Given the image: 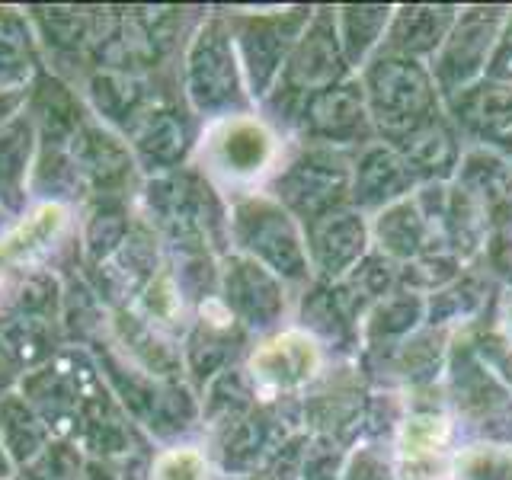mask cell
Wrapping results in <instances>:
<instances>
[{
    "label": "cell",
    "mask_w": 512,
    "mask_h": 480,
    "mask_svg": "<svg viewBox=\"0 0 512 480\" xmlns=\"http://www.w3.org/2000/svg\"><path fill=\"white\" fill-rule=\"evenodd\" d=\"M52 439H55L52 429H48L42 416L32 410V404L20 394V388L0 400V442H4V452L16 471L26 468Z\"/></svg>",
    "instance_id": "cell-10"
},
{
    "label": "cell",
    "mask_w": 512,
    "mask_h": 480,
    "mask_svg": "<svg viewBox=\"0 0 512 480\" xmlns=\"http://www.w3.org/2000/svg\"><path fill=\"white\" fill-rule=\"evenodd\" d=\"M196 157L208 183L244 192L272 173L279 141L266 122L253 116H218L205 125Z\"/></svg>",
    "instance_id": "cell-1"
},
{
    "label": "cell",
    "mask_w": 512,
    "mask_h": 480,
    "mask_svg": "<svg viewBox=\"0 0 512 480\" xmlns=\"http://www.w3.org/2000/svg\"><path fill=\"white\" fill-rule=\"evenodd\" d=\"M36 148V125L29 112H16L0 125V212H16L26 202Z\"/></svg>",
    "instance_id": "cell-5"
},
{
    "label": "cell",
    "mask_w": 512,
    "mask_h": 480,
    "mask_svg": "<svg viewBox=\"0 0 512 480\" xmlns=\"http://www.w3.org/2000/svg\"><path fill=\"white\" fill-rule=\"evenodd\" d=\"M39 77V42L32 20L13 7H0V93L26 96Z\"/></svg>",
    "instance_id": "cell-7"
},
{
    "label": "cell",
    "mask_w": 512,
    "mask_h": 480,
    "mask_svg": "<svg viewBox=\"0 0 512 480\" xmlns=\"http://www.w3.org/2000/svg\"><path fill=\"white\" fill-rule=\"evenodd\" d=\"M0 480H16V468H13L7 452H4V442H0Z\"/></svg>",
    "instance_id": "cell-18"
},
{
    "label": "cell",
    "mask_w": 512,
    "mask_h": 480,
    "mask_svg": "<svg viewBox=\"0 0 512 480\" xmlns=\"http://www.w3.org/2000/svg\"><path fill=\"white\" fill-rule=\"evenodd\" d=\"M183 125L176 122V112L148 106L128 128V151L135 157V167L154 180V173H167L183 157Z\"/></svg>",
    "instance_id": "cell-6"
},
{
    "label": "cell",
    "mask_w": 512,
    "mask_h": 480,
    "mask_svg": "<svg viewBox=\"0 0 512 480\" xmlns=\"http://www.w3.org/2000/svg\"><path fill=\"white\" fill-rule=\"evenodd\" d=\"M448 445V423L442 416H413L400 429V461L410 480H420V474H436L445 461ZM439 477V474H436Z\"/></svg>",
    "instance_id": "cell-12"
},
{
    "label": "cell",
    "mask_w": 512,
    "mask_h": 480,
    "mask_svg": "<svg viewBox=\"0 0 512 480\" xmlns=\"http://www.w3.org/2000/svg\"><path fill=\"white\" fill-rule=\"evenodd\" d=\"M20 381H23V372L4 356V352H0V400L20 388Z\"/></svg>",
    "instance_id": "cell-16"
},
{
    "label": "cell",
    "mask_w": 512,
    "mask_h": 480,
    "mask_svg": "<svg viewBox=\"0 0 512 480\" xmlns=\"http://www.w3.org/2000/svg\"><path fill=\"white\" fill-rule=\"evenodd\" d=\"M48 16H36V23H42V36L52 42L55 48H84L90 42V26L93 20L84 10H42Z\"/></svg>",
    "instance_id": "cell-15"
},
{
    "label": "cell",
    "mask_w": 512,
    "mask_h": 480,
    "mask_svg": "<svg viewBox=\"0 0 512 480\" xmlns=\"http://www.w3.org/2000/svg\"><path fill=\"white\" fill-rule=\"evenodd\" d=\"M0 352L23 375L36 372L61 352V320L29 314L0 317Z\"/></svg>",
    "instance_id": "cell-8"
},
{
    "label": "cell",
    "mask_w": 512,
    "mask_h": 480,
    "mask_svg": "<svg viewBox=\"0 0 512 480\" xmlns=\"http://www.w3.org/2000/svg\"><path fill=\"white\" fill-rule=\"evenodd\" d=\"M320 368V349L308 333L285 330L250 352L247 372L260 394H285L308 384Z\"/></svg>",
    "instance_id": "cell-4"
},
{
    "label": "cell",
    "mask_w": 512,
    "mask_h": 480,
    "mask_svg": "<svg viewBox=\"0 0 512 480\" xmlns=\"http://www.w3.org/2000/svg\"><path fill=\"white\" fill-rule=\"evenodd\" d=\"M132 208L125 196H93L87 205L84 221L77 224V244L84 250V260L90 269H96L103 260L122 247V240L132 234Z\"/></svg>",
    "instance_id": "cell-9"
},
{
    "label": "cell",
    "mask_w": 512,
    "mask_h": 480,
    "mask_svg": "<svg viewBox=\"0 0 512 480\" xmlns=\"http://www.w3.org/2000/svg\"><path fill=\"white\" fill-rule=\"evenodd\" d=\"M87 455L68 439H52L26 468L16 471V480H80Z\"/></svg>",
    "instance_id": "cell-13"
},
{
    "label": "cell",
    "mask_w": 512,
    "mask_h": 480,
    "mask_svg": "<svg viewBox=\"0 0 512 480\" xmlns=\"http://www.w3.org/2000/svg\"><path fill=\"white\" fill-rule=\"evenodd\" d=\"M80 480H122V477H119V471H116V468H112V464L96 461V458H87L84 474H80Z\"/></svg>",
    "instance_id": "cell-17"
},
{
    "label": "cell",
    "mask_w": 512,
    "mask_h": 480,
    "mask_svg": "<svg viewBox=\"0 0 512 480\" xmlns=\"http://www.w3.org/2000/svg\"><path fill=\"white\" fill-rule=\"evenodd\" d=\"M144 480H212V461L199 445H167L151 455Z\"/></svg>",
    "instance_id": "cell-14"
},
{
    "label": "cell",
    "mask_w": 512,
    "mask_h": 480,
    "mask_svg": "<svg viewBox=\"0 0 512 480\" xmlns=\"http://www.w3.org/2000/svg\"><path fill=\"white\" fill-rule=\"evenodd\" d=\"M160 263V247H157V234L148 228V224H135L132 234L122 240V247L96 266V295L103 298V304L109 311H125L132 308L135 298L144 292Z\"/></svg>",
    "instance_id": "cell-3"
},
{
    "label": "cell",
    "mask_w": 512,
    "mask_h": 480,
    "mask_svg": "<svg viewBox=\"0 0 512 480\" xmlns=\"http://www.w3.org/2000/svg\"><path fill=\"white\" fill-rule=\"evenodd\" d=\"M132 311L144 327H151L154 333H160L167 340V336H176L183 327H186V298H183V285L180 279L173 276V269L164 263L157 269V276L144 285V292L135 298Z\"/></svg>",
    "instance_id": "cell-11"
},
{
    "label": "cell",
    "mask_w": 512,
    "mask_h": 480,
    "mask_svg": "<svg viewBox=\"0 0 512 480\" xmlns=\"http://www.w3.org/2000/svg\"><path fill=\"white\" fill-rule=\"evenodd\" d=\"M71 228L68 202H39L32 212L0 234V304L7 301L10 285H16L52 253Z\"/></svg>",
    "instance_id": "cell-2"
}]
</instances>
